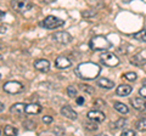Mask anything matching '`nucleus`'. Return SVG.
Returning <instances> with one entry per match:
<instances>
[{"label": "nucleus", "instance_id": "obj_1", "mask_svg": "<svg viewBox=\"0 0 146 136\" xmlns=\"http://www.w3.org/2000/svg\"><path fill=\"white\" fill-rule=\"evenodd\" d=\"M101 68L96 63L93 62H83L76 68V74L82 79L85 80H93L100 74Z\"/></svg>", "mask_w": 146, "mask_h": 136}, {"label": "nucleus", "instance_id": "obj_2", "mask_svg": "<svg viewBox=\"0 0 146 136\" xmlns=\"http://www.w3.org/2000/svg\"><path fill=\"white\" fill-rule=\"evenodd\" d=\"M89 46L94 51H107L108 49L112 48V43L104 35H96L90 39Z\"/></svg>", "mask_w": 146, "mask_h": 136}, {"label": "nucleus", "instance_id": "obj_3", "mask_svg": "<svg viewBox=\"0 0 146 136\" xmlns=\"http://www.w3.org/2000/svg\"><path fill=\"white\" fill-rule=\"evenodd\" d=\"M10 5L12 10L18 13H26L33 7L29 0H11Z\"/></svg>", "mask_w": 146, "mask_h": 136}, {"label": "nucleus", "instance_id": "obj_4", "mask_svg": "<svg viewBox=\"0 0 146 136\" xmlns=\"http://www.w3.org/2000/svg\"><path fill=\"white\" fill-rule=\"evenodd\" d=\"M100 61H101V63L104 66H106V67H117L118 65L121 63L119 61V57H117L115 53H112V52H107V51H104L101 53V56H100Z\"/></svg>", "mask_w": 146, "mask_h": 136}, {"label": "nucleus", "instance_id": "obj_5", "mask_svg": "<svg viewBox=\"0 0 146 136\" xmlns=\"http://www.w3.org/2000/svg\"><path fill=\"white\" fill-rule=\"evenodd\" d=\"M4 91L11 95H16V94H21L25 91V86L23 84L20 83V81H15V80H10L6 81L5 84L3 85Z\"/></svg>", "mask_w": 146, "mask_h": 136}, {"label": "nucleus", "instance_id": "obj_6", "mask_svg": "<svg viewBox=\"0 0 146 136\" xmlns=\"http://www.w3.org/2000/svg\"><path fill=\"white\" fill-rule=\"evenodd\" d=\"M65 26V21L58 18L56 16H48L43 21V27L46 29H55L58 28V27Z\"/></svg>", "mask_w": 146, "mask_h": 136}, {"label": "nucleus", "instance_id": "obj_7", "mask_svg": "<svg viewBox=\"0 0 146 136\" xmlns=\"http://www.w3.org/2000/svg\"><path fill=\"white\" fill-rule=\"evenodd\" d=\"M51 38L54 42H56L58 44H70L72 42V35L68 33V32H55V33L51 35Z\"/></svg>", "mask_w": 146, "mask_h": 136}, {"label": "nucleus", "instance_id": "obj_8", "mask_svg": "<svg viewBox=\"0 0 146 136\" xmlns=\"http://www.w3.org/2000/svg\"><path fill=\"white\" fill-rule=\"evenodd\" d=\"M72 66V61L66 56H58L55 60V67L58 69H67Z\"/></svg>", "mask_w": 146, "mask_h": 136}, {"label": "nucleus", "instance_id": "obj_9", "mask_svg": "<svg viewBox=\"0 0 146 136\" xmlns=\"http://www.w3.org/2000/svg\"><path fill=\"white\" fill-rule=\"evenodd\" d=\"M130 63L134 66H143L146 63V49L141 52L136 53L133 57H130Z\"/></svg>", "mask_w": 146, "mask_h": 136}, {"label": "nucleus", "instance_id": "obj_10", "mask_svg": "<svg viewBox=\"0 0 146 136\" xmlns=\"http://www.w3.org/2000/svg\"><path fill=\"white\" fill-rule=\"evenodd\" d=\"M130 103L133 106L134 110L136 111H140V112H144L146 111V101L144 100V97H133L130 100Z\"/></svg>", "mask_w": 146, "mask_h": 136}, {"label": "nucleus", "instance_id": "obj_11", "mask_svg": "<svg viewBox=\"0 0 146 136\" xmlns=\"http://www.w3.org/2000/svg\"><path fill=\"white\" fill-rule=\"evenodd\" d=\"M88 118H89V120H94V121H96V123H102L105 120V118H106V116H105V113L101 111L94 110V111L88 112Z\"/></svg>", "mask_w": 146, "mask_h": 136}, {"label": "nucleus", "instance_id": "obj_12", "mask_svg": "<svg viewBox=\"0 0 146 136\" xmlns=\"http://www.w3.org/2000/svg\"><path fill=\"white\" fill-rule=\"evenodd\" d=\"M34 68L42 73H46L50 69V62L48 60H44V58H40V60H36L34 62Z\"/></svg>", "mask_w": 146, "mask_h": 136}, {"label": "nucleus", "instance_id": "obj_13", "mask_svg": "<svg viewBox=\"0 0 146 136\" xmlns=\"http://www.w3.org/2000/svg\"><path fill=\"white\" fill-rule=\"evenodd\" d=\"M61 114L63 117H66L67 119H71V120H76L77 119V112L73 110L71 106H68V105L63 106L61 108Z\"/></svg>", "mask_w": 146, "mask_h": 136}, {"label": "nucleus", "instance_id": "obj_14", "mask_svg": "<svg viewBox=\"0 0 146 136\" xmlns=\"http://www.w3.org/2000/svg\"><path fill=\"white\" fill-rule=\"evenodd\" d=\"M131 91H133V88L127 84H121L119 86H117V89H116V94L118 96H128Z\"/></svg>", "mask_w": 146, "mask_h": 136}, {"label": "nucleus", "instance_id": "obj_15", "mask_svg": "<svg viewBox=\"0 0 146 136\" xmlns=\"http://www.w3.org/2000/svg\"><path fill=\"white\" fill-rule=\"evenodd\" d=\"M96 85L100 88H102V89H112L115 86V83L107 78H99L96 80Z\"/></svg>", "mask_w": 146, "mask_h": 136}, {"label": "nucleus", "instance_id": "obj_16", "mask_svg": "<svg viewBox=\"0 0 146 136\" xmlns=\"http://www.w3.org/2000/svg\"><path fill=\"white\" fill-rule=\"evenodd\" d=\"M42 112V106H39L38 103H29L26 105V113L27 114H39Z\"/></svg>", "mask_w": 146, "mask_h": 136}, {"label": "nucleus", "instance_id": "obj_17", "mask_svg": "<svg viewBox=\"0 0 146 136\" xmlns=\"http://www.w3.org/2000/svg\"><path fill=\"white\" fill-rule=\"evenodd\" d=\"M10 112L15 113L17 116H22L23 113H26V105H23V103H15V105L10 107Z\"/></svg>", "mask_w": 146, "mask_h": 136}, {"label": "nucleus", "instance_id": "obj_18", "mask_svg": "<svg viewBox=\"0 0 146 136\" xmlns=\"http://www.w3.org/2000/svg\"><path fill=\"white\" fill-rule=\"evenodd\" d=\"M113 108H115L118 113H121V114H127V113L129 112V108L122 102H115L113 103Z\"/></svg>", "mask_w": 146, "mask_h": 136}, {"label": "nucleus", "instance_id": "obj_19", "mask_svg": "<svg viewBox=\"0 0 146 136\" xmlns=\"http://www.w3.org/2000/svg\"><path fill=\"white\" fill-rule=\"evenodd\" d=\"M133 38L136 39V40H140V42L146 43V28H144L143 30H140V32H136V33H134Z\"/></svg>", "mask_w": 146, "mask_h": 136}, {"label": "nucleus", "instance_id": "obj_20", "mask_svg": "<svg viewBox=\"0 0 146 136\" xmlns=\"http://www.w3.org/2000/svg\"><path fill=\"white\" fill-rule=\"evenodd\" d=\"M4 134L9 135V136H13V135H17L18 134V130L12 125H6L4 128Z\"/></svg>", "mask_w": 146, "mask_h": 136}, {"label": "nucleus", "instance_id": "obj_21", "mask_svg": "<svg viewBox=\"0 0 146 136\" xmlns=\"http://www.w3.org/2000/svg\"><path fill=\"white\" fill-rule=\"evenodd\" d=\"M84 128L88 131H96L98 130V123H96V121H94V120L85 121V123H84Z\"/></svg>", "mask_w": 146, "mask_h": 136}, {"label": "nucleus", "instance_id": "obj_22", "mask_svg": "<svg viewBox=\"0 0 146 136\" xmlns=\"http://www.w3.org/2000/svg\"><path fill=\"white\" fill-rule=\"evenodd\" d=\"M135 128L140 131H145L146 130V118H141V119H139L136 121Z\"/></svg>", "mask_w": 146, "mask_h": 136}, {"label": "nucleus", "instance_id": "obj_23", "mask_svg": "<svg viewBox=\"0 0 146 136\" xmlns=\"http://www.w3.org/2000/svg\"><path fill=\"white\" fill-rule=\"evenodd\" d=\"M123 78L128 81H135L136 78H138V75H136V73H134V72H127V73L123 74Z\"/></svg>", "mask_w": 146, "mask_h": 136}, {"label": "nucleus", "instance_id": "obj_24", "mask_svg": "<svg viewBox=\"0 0 146 136\" xmlns=\"http://www.w3.org/2000/svg\"><path fill=\"white\" fill-rule=\"evenodd\" d=\"M23 128L27 130H33L35 129V123L32 120H25L23 121Z\"/></svg>", "mask_w": 146, "mask_h": 136}, {"label": "nucleus", "instance_id": "obj_25", "mask_svg": "<svg viewBox=\"0 0 146 136\" xmlns=\"http://www.w3.org/2000/svg\"><path fill=\"white\" fill-rule=\"evenodd\" d=\"M67 94L70 97H76L77 96V88L73 86V85H70V86L67 88Z\"/></svg>", "mask_w": 146, "mask_h": 136}, {"label": "nucleus", "instance_id": "obj_26", "mask_svg": "<svg viewBox=\"0 0 146 136\" xmlns=\"http://www.w3.org/2000/svg\"><path fill=\"white\" fill-rule=\"evenodd\" d=\"M112 124V123H111ZM125 124H127V120L125 119H123V118H121V119H118L116 123H113V125H116L115 128H117V129H122V128H124L125 126Z\"/></svg>", "mask_w": 146, "mask_h": 136}, {"label": "nucleus", "instance_id": "obj_27", "mask_svg": "<svg viewBox=\"0 0 146 136\" xmlns=\"http://www.w3.org/2000/svg\"><path fill=\"white\" fill-rule=\"evenodd\" d=\"M80 88H82V90H83V91L88 92V94H90V95H93V94H94V89L91 88L90 85H86V84H82V85H80Z\"/></svg>", "mask_w": 146, "mask_h": 136}, {"label": "nucleus", "instance_id": "obj_28", "mask_svg": "<svg viewBox=\"0 0 146 136\" xmlns=\"http://www.w3.org/2000/svg\"><path fill=\"white\" fill-rule=\"evenodd\" d=\"M139 94L143 96L144 98H146V79L143 81V86L140 88V90H139Z\"/></svg>", "mask_w": 146, "mask_h": 136}, {"label": "nucleus", "instance_id": "obj_29", "mask_svg": "<svg viewBox=\"0 0 146 136\" xmlns=\"http://www.w3.org/2000/svg\"><path fill=\"white\" fill-rule=\"evenodd\" d=\"M42 120H43V123H45V124H51L54 119H52V117H50V116H44L42 118Z\"/></svg>", "mask_w": 146, "mask_h": 136}, {"label": "nucleus", "instance_id": "obj_30", "mask_svg": "<svg viewBox=\"0 0 146 136\" xmlns=\"http://www.w3.org/2000/svg\"><path fill=\"white\" fill-rule=\"evenodd\" d=\"M84 102H85V100L83 96H78V97H76V103L78 106H83L84 105Z\"/></svg>", "mask_w": 146, "mask_h": 136}, {"label": "nucleus", "instance_id": "obj_31", "mask_svg": "<svg viewBox=\"0 0 146 136\" xmlns=\"http://www.w3.org/2000/svg\"><path fill=\"white\" fill-rule=\"evenodd\" d=\"M83 16H84V17H86V18H90V17L95 16V11H93V10H90V11H85V12H83Z\"/></svg>", "mask_w": 146, "mask_h": 136}, {"label": "nucleus", "instance_id": "obj_32", "mask_svg": "<svg viewBox=\"0 0 146 136\" xmlns=\"http://www.w3.org/2000/svg\"><path fill=\"white\" fill-rule=\"evenodd\" d=\"M122 135H125V136H134L135 135V131L134 130H125L123 131Z\"/></svg>", "mask_w": 146, "mask_h": 136}, {"label": "nucleus", "instance_id": "obj_33", "mask_svg": "<svg viewBox=\"0 0 146 136\" xmlns=\"http://www.w3.org/2000/svg\"><path fill=\"white\" fill-rule=\"evenodd\" d=\"M54 133H55V134H57V135H63L65 130L61 129V128H55V129H54Z\"/></svg>", "mask_w": 146, "mask_h": 136}, {"label": "nucleus", "instance_id": "obj_34", "mask_svg": "<svg viewBox=\"0 0 146 136\" xmlns=\"http://www.w3.org/2000/svg\"><path fill=\"white\" fill-rule=\"evenodd\" d=\"M95 105H101V106H105L106 105V103H105V101H102V100H96V101H95Z\"/></svg>", "mask_w": 146, "mask_h": 136}, {"label": "nucleus", "instance_id": "obj_35", "mask_svg": "<svg viewBox=\"0 0 146 136\" xmlns=\"http://www.w3.org/2000/svg\"><path fill=\"white\" fill-rule=\"evenodd\" d=\"M5 16V11H3V10H0V18H3V17Z\"/></svg>", "mask_w": 146, "mask_h": 136}, {"label": "nucleus", "instance_id": "obj_36", "mask_svg": "<svg viewBox=\"0 0 146 136\" xmlns=\"http://www.w3.org/2000/svg\"><path fill=\"white\" fill-rule=\"evenodd\" d=\"M44 3H46V4H51V3H54V1H56V0H43Z\"/></svg>", "mask_w": 146, "mask_h": 136}, {"label": "nucleus", "instance_id": "obj_37", "mask_svg": "<svg viewBox=\"0 0 146 136\" xmlns=\"http://www.w3.org/2000/svg\"><path fill=\"white\" fill-rule=\"evenodd\" d=\"M4 108H5V106H4V103L0 102V112H3V111H4Z\"/></svg>", "mask_w": 146, "mask_h": 136}, {"label": "nucleus", "instance_id": "obj_38", "mask_svg": "<svg viewBox=\"0 0 146 136\" xmlns=\"http://www.w3.org/2000/svg\"><path fill=\"white\" fill-rule=\"evenodd\" d=\"M1 49H3V45H1V44H0V50H1Z\"/></svg>", "mask_w": 146, "mask_h": 136}, {"label": "nucleus", "instance_id": "obj_39", "mask_svg": "<svg viewBox=\"0 0 146 136\" xmlns=\"http://www.w3.org/2000/svg\"><path fill=\"white\" fill-rule=\"evenodd\" d=\"M0 60H1V56H0Z\"/></svg>", "mask_w": 146, "mask_h": 136}]
</instances>
